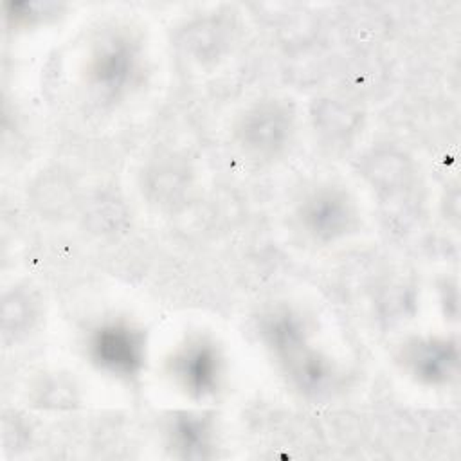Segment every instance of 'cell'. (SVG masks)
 I'll use <instances>...</instances> for the list:
<instances>
[{
    "instance_id": "1",
    "label": "cell",
    "mask_w": 461,
    "mask_h": 461,
    "mask_svg": "<svg viewBox=\"0 0 461 461\" xmlns=\"http://www.w3.org/2000/svg\"><path fill=\"white\" fill-rule=\"evenodd\" d=\"M259 337L286 376L304 396L326 394L337 380L333 360L313 344L306 319L286 306L274 308L259 319Z\"/></svg>"
},
{
    "instance_id": "2",
    "label": "cell",
    "mask_w": 461,
    "mask_h": 461,
    "mask_svg": "<svg viewBox=\"0 0 461 461\" xmlns=\"http://www.w3.org/2000/svg\"><path fill=\"white\" fill-rule=\"evenodd\" d=\"M142 72L140 43L126 31H108L92 45L86 59V85L97 101H121Z\"/></svg>"
},
{
    "instance_id": "3",
    "label": "cell",
    "mask_w": 461,
    "mask_h": 461,
    "mask_svg": "<svg viewBox=\"0 0 461 461\" xmlns=\"http://www.w3.org/2000/svg\"><path fill=\"white\" fill-rule=\"evenodd\" d=\"M86 355L99 371L119 380H133L146 364V335L128 321H104L90 330Z\"/></svg>"
},
{
    "instance_id": "4",
    "label": "cell",
    "mask_w": 461,
    "mask_h": 461,
    "mask_svg": "<svg viewBox=\"0 0 461 461\" xmlns=\"http://www.w3.org/2000/svg\"><path fill=\"white\" fill-rule=\"evenodd\" d=\"M167 373L191 400L216 396L225 378L221 349L207 337H191L167 358Z\"/></svg>"
},
{
    "instance_id": "5",
    "label": "cell",
    "mask_w": 461,
    "mask_h": 461,
    "mask_svg": "<svg viewBox=\"0 0 461 461\" xmlns=\"http://www.w3.org/2000/svg\"><path fill=\"white\" fill-rule=\"evenodd\" d=\"M299 227L315 243H335L358 227L355 202L342 187L319 185L308 191L295 211Z\"/></svg>"
},
{
    "instance_id": "6",
    "label": "cell",
    "mask_w": 461,
    "mask_h": 461,
    "mask_svg": "<svg viewBox=\"0 0 461 461\" xmlns=\"http://www.w3.org/2000/svg\"><path fill=\"white\" fill-rule=\"evenodd\" d=\"M236 133L247 151L256 157L272 158L290 142L294 113L283 101H261L241 115Z\"/></svg>"
},
{
    "instance_id": "7",
    "label": "cell",
    "mask_w": 461,
    "mask_h": 461,
    "mask_svg": "<svg viewBox=\"0 0 461 461\" xmlns=\"http://www.w3.org/2000/svg\"><path fill=\"white\" fill-rule=\"evenodd\" d=\"M403 367L423 385H445L457 369V346L450 339L421 337L405 344Z\"/></svg>"
},
{
    "instance_id": "8",
    "label": "cell",
    "mask_w": 461,
    "mask_h": 461,
    "mask_svg": "<svg viewBox=\"0 0 461 461\" xmlns=\"http://www.w3.org/2000/svg\"><path fill=\"white\" fill-rule=\"evenodd\" d=\"M169 445L184 457H205L212 447V420L200 412L180 411L171 414L166 427Z\"/></svg>"
}]
</instances>
